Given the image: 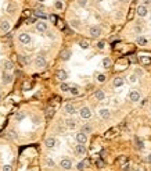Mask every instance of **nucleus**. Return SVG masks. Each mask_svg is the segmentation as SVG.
<instances>
[{
	"instance_id": "nucleus-1",
	"label": "nucleus",
	"mask_w": 151,
	"mask_h": 171,
	"mask_svg": "<svg viewBox=\"0 0 151 171\" xmlns=\"http://www.w3.org/2000/svg\"><path fill=\"white\" fill-rule=\"evenodd\" d=\"M18 40L22 43V45H29L32 39H31V35H29V34H26V32H22V34L18 35Z\"/></svg>"
},
{
	"instance_id": "nucleus-2",
	"label": "nucleus",
	"mask_w": 151,
	"mask_h": 171,
	"mask_svg": "<svg viewBox=\"0 0 151 171\" xmlns=\"http://www.w3.org/2000/svg\"><path fill=\"white\" fill-rule=\"evenodd\" d=\"M101 28L100 26H97V25H94V26H90V29H89V34H90V36L91 38H99L100 35H101Z\"/></svg>"
},
{
	"instance_id": "nucleus-3",
	"label": "nucleus",
	"mask_w": 151,
	"mask_h": 171,
	"mask_svg": "<svg viewBox=\"0 0 151 171\" xmlns=\"http://www.w3.org/2000/svg\"><path fill=\"white\" fill-rule=\"evenodd\" d=\"M79 115H80L83 120H87V118L91 117V110H90L89 107H82V109L79 110Z\"/></svg>"
},
{
	"instance_id": "nucleus-4",
	"label": "nucleus",
	"mask_w": 151,
	"mask_h": 171,
	"mask_svg": "<svg viewBox=\"0 0 151 171\" xmlns=\"http://www.w3.org/2000/svg\"><path fill=\"white\" fill-rule=\"evenodd\" d=\"M136 13H137L139 17H145L147 13H148V8H147V6H144V4H139L137 8H136Z\"/></svg>"
},
{
	"instance_id": "nucleus-5",
	"label": "nucleus",
	"mask_w": 151,
	"mask_h": 171,
	"mask_svg": "<svg viewBox=\"0 0 151 171\" xmlns=\"http://www.w3.org/2000/svg\"><path fill=\"white\" fill-rule=\"evenodd\" d=\"M35 65H36V67H39V68H45L46 65H47L46 58L43 57V56H37V57L35 58Z\"/></svg>"
},
{
	"instance_id": "nucleus-6",
	"label": "nucleus",
	"mask_w": 151,
	"mask_h": 171,
	"mask_svg": "<svg viewBox=\"0 0 151 171\" xmlns=\"http://www.w3.org/2000/svg\"><path fill=\"white\" fill-rule=\"evenodd\" d=\"M36 29L39 32H46L47 31V22L45 20H39L36 21Z\"/></svg>"
},
{
	"instance_id": "nucleus-7",
	"label": "nucleus",
	"mask_w": 151,
	"mask_h": 171,
	"mask_svg": "<svg viewBox=\"0 0 151 171\" xmlns=\"http://www.w3.org/2000/svg\"><path fill=\"white\" fill-rule=\"evenodd\" d=\"M75 138H76V142H78V143H82V145H85V143L87 142V135H86L85 132H82V131L78 132Z\"/></svg>"
},
{
	"instance_id": "nucleus-8",
	"label": "nucleus",
	"mask_w": 151,
	"mask_h": 171,
	"mask_svg": "<svg viewBox=\"0 0 151 171\" xmlns=\"http://www.w3.org/2000/svg\"><path fill=\"white\" fill-rule=\"evenodd\" d=\"M13 75L11 74H8L7 71H4V73L2 74V81H3V84H6V85H8V84H11L13 82Z\"/></svg>"
},
{
	"instance_id": "nucleus-9",
	"label": "nucleus",
	"mask_w": 151,
	"mask_h": 171,
	"mask_svg": "<svg viewBox=\"0 0 151 171\" xmlns=\"http://www.w3.org/2000/svg\"><path fill=\"white\" fill-rule=\"evenodd\" d=\"M60 167L64 170H71L72 168V161L69 159H62L60 161Z\"/></svg>"
},
{
	"instance_id": "nucleus-10",
	"label": "nucleus",
	"mask_w": 151,
	"mask_h": 171,
	"mask_svg": "<svg viewBox=\"0 0 151 171\" xmlns=\"http://www.w3.org/2000/svg\"><path fill=\"white\" fill-rule=\"evenodd\" d=\"M140 97H142V96H140V92H139V91H134V89H133V91L129 92V99H130L132 102H134V103L139 102Z\"/></svg>"
},
{
	"instance_id": "nucleus-11",
	"label": "nucleus",
	"mask_w": 151,
	"mask_h": 171,
	"mask_svg": "<svg viewBox=\"0 0 151 171\" xmlns=\"http://www.w3.org/2000/svg\"><path fill=\"white\" fill-rule=\"evenodd\" d=\"M75 153H76L78 156H85V154H86V147H85V145H82V143H78V145L75 146Z\"/></svg>"
},
{
	"instance_id": "nucleus-12",
	"label": "nucleus",
	"mask_w": 151,
	"mask_h": 171,
	"mask_svg": "<svg viewBox=\"0 0 151 171\" xmlns=\"http://www.w3.org/2000/svg\"><path fill=\"white\" fill-rule=\"evenodd\" d=\"M99 115H100L101 118H104V120L110 118V115H111V111H110V109H107V107H103V109H100V110H99Z\"/></svg>"
},
{
	"instance_id": "nucleus-13",
	"label": "nucleus",
	"mask_w": 151,
	"mask_h": 171,
	"mask_svg": "<svg viewBox=\"0 0 151 171\" xmlns=\"http://www.w3.org/2000/svg\"><path fill=\"white\" fill-rule=\"evenodd\" d=\"M64 111H65L67 114H71V115H74L75 113H76V109H75L74 104L68 103V104H65V106H64Z\"/></svg>"
},
{
	"instance_id": "nucleus-14",
	"label": "nucleus",
	"mask_w": 151,
	"mask_h": 171,
	"mask_svg": "<svg viewBox=\"0 0 151 171\" xmlns=\"http://www.w3.org/2000/svg\"><path fill=\"white\" fill-rule=\"evenodd\" d=\"M56 76H57V79H60L61 82H65L67 78H68V74H67L64 70H58L57 74H56Z\"/></svg>"
},
{
	"instance_id": "nucleus-15",
	"label": "nucleus",
	"mask_w": 151,
	"mask_h": 171,
	"mask_svg": "<svg viewBox=\"0 0 151 171\" xmlns=\"http://www.w3.org/2000/svg\"><path fill=\"white\" fill-rule=\"evenodd\" d=\"M71 56H72V52L69 50V49H65V50L61 52V56L60 57H61L62 61H68V60L71 58Z\"/></svg>"
},
{
	"instance_id": "nucleus-16",
	"label": "nucleus",
	"mask_w": 151,
	"mask_h": 171,
	"mask_svg": "<svg viewBox=\"0 0 151 171\" xmlns=\"http://www.w3.org/2000/svg\"><path fill=\"white\" fill-rule=\"evenodd\" d=\"M10 28H11V24H10V21H2V24H0V31L2 32H8Z\"/></svg>"
},
{
	"instance_id": "nucleus-17",
	"label": "nucleus",
	"mask_w": 151,
	"mask_h": 171,
	"mask_svg": "<svg viewBox=\"0 0 151 171\" xmlns=\"http://www.w3.org/2000/svg\"><path fill=\"white\" fill-rule=\"evenodd\" d=\"M123 84H125V79L121 78V76H116V78H114V81H112V85L115 88H121V86H123Z\"/></svg>"
},
{
	"instance_id": "nucleus-18",
	"label": "nucleus",
	"mask_w": 151,
	"mask_h": 171,
	"mask_svg": "<svg viewBox=\"0 0 151 171\" xmlns=\"http://www.w3.org/2000/svg\"><path fill=\"white\" fill-rule=\"evenodd\" d=\"M33 15H35L36 18H40V20H45V21L48 18V17H47V14H46V13H43L42 10H35V11H33Z\"/></svg>"
},
{
	"instance_id": "nucleus-19",
	"label": "nucleus",
	"mask_w": 151,
	"mask_h": 171,
	"mask_svg": "<svg viewBox=\"0 0 151 171\" xmlns=\"http://www.w3.org/2000/svg\"><path fill=\"white\" fill-rule=\"evenodd\" d=\"M94 99H96V100H100V102L104 100V99H105V93L101 91V89H97L94 92Z\"/></svg>"
},
{
	"instance_id": "nucleus-20",
	"label": "nucleus",
	"mask_w": 151,
	"mask_h": 171,
	"mask_svg": "<svg viewBox=\"0 0 151 171\" xmlns=\"http://www.w3.org/2000/svg\"><path fill=\"white\" fill-rule=\"evenodd\" d=\"M45 145H46V147H48V149H53V147H54L56 146V139H54V138H47V139L45 141Z\"/></svg>"
},
{
	"instance_id": "nucleus-21",
	"label": "nucleus",
	"mask_w": 151,
	"mask_h": 171,
	"mask_svg": "<svg viewBox=\"0 0 151 171\" xmlns=\"http://www.w3.org/2000/svg\"><path fill=\"white\" fill-rule=\"evenodd\" d=\"M65 125H67V128H69V129H75V128H76V121L72 120V118H68V120H65Z\"/></svg>"
},
{
	"instance_id": "nucleus-22",
	"label": "nucleus",
	"mask_w": 151,
	"mask_h": 171,
	"mask_svg": "<svg viewBox=\"0 0 151 171\" xmlns=\"http://www.w3.org/2000/svg\"><path fill=\"white\" fill-rule=\"evenodd\" d=\"M87 165H89V161H87V160H83V161H79V163L76 164V170H78V171H83L86 167H87Z\"/></svg>"
},
{
	"instance_id": "nucleus-23",
	"label": "nucleus",
	"mask_w": 151,
	"mask_h": 171,
	"mask_svg": "<svg viewBox=\"0 0 151 171\" xmlns=\"http://www.w3.org/2000/svg\"><path fill=\"white\" fill-rule=\"evenodd\" d=\"M134 143H136V147L139 149V150H144V143H143V141L140 139V138H134Z\"/></svg>"
},
{
	"instance_id": "nucleus-24",
	"label": "nucleus",
	"mask_w": 151,
	"mask_h": 171,
	"mask_svg": "<svg viewBox=\"0 0 151 171\" xmlns=\"http://www.w3.org/2000/svg\"><path fill=\"white\" fill-rule=\"evenodd\" d=\"M13 70H14V64H13V61H10V60L4 61V71H13Z\"/></svg>"
},
{
	"instance_id": "nucleus-25",
	"label": "nucleus",
	"mask_w": 151,
	"mask_h": 171,
	"mask_svg": "<svg viewBox=\"0 0 151 171\" xmlns=\"http://www.w3.org/2000/svg\"><path fill=\"white\" fill-rule=\"evenodd\" d=\"M15 10H17V4H15V3H10L8 7H7V13L8 14H14Z\"/></svg>"
},
{
	"instance_id": "nucleus-26",
	"label": "nucleus",
	"mask_w": 151,
	"mask_h": 171,
	"mask_svg": "<svg viewBox=\"0 0 151 171\" xmlns=\"http://www.w3.org/2000/svg\"><path fill=\"white\" fill-rule=\"evenodd\" d=\"M18 61L22 64V65H26V64L29 63V58L26 57V56H18Z\"/></svg>"
},
{
	"instance_id": "nucleus-27",
	"label": "nucleus",
	"mask_w": 151,
	"mask_h": 171,
	"mask_svg": "<svg viewBox=\"0 0 151 171\" xmlns=\"http://www.w3.org/2000/svg\"><path fill=\"white\" fill-rule=\"evenodd\" d=\"M137 43H139L140 46H145V45H147V39L143 38V36H139L137 38Z\"/></svg>"
},
{
	"instance_id": "nucleus-28",
	"label": "nucleus",
	"mask_w": 151,
	"mask_h": 171,
	"mask_svg": "<svg viewBox=\"0 0 151 171\" xmlns=\"http://www.w3.org/2000/svg\"><path fill=\"white\" fill-rule=\"evenodd\" d=\"M24 118H25V114L22 111H18L17 114H15V120H17V121H22Z\"/></svg>"
},
{
	"instance_id": "nucleus-29",
	"label": "nucleus",
	"mask_w": 151,
	"mask_h": 171,
	"mask_svg": "<svg viewBox=\"0 0 151 171\" xmlns=\"http://www.w3.org/2000/svg\"><path fill=\"white\" fill-rule=\"evenodd\" d=\"M103 65H104V68H108L110 65H111V60H110L108 57L103 58Z\"/></svg>"
},
{
	"instance_id": "nucleus-30",
	"label": "nucleus",
	"mask_w": 151,
	"mask_h": 171,
	"mask_svg": "<svg viewBox=\"0 0 151 171\" xmlns=\"http://www.w3.org/2000/svg\"><path fill=\"white\" fill-rule=\"evenodd\" d=\"M91 131H93V128H91L90 125H83V128H82V132H85V134H90Z\"/></svg>"
},
{
	"instance_id": "nucleus-31",
	"label": "nucleus",
	"mask_w": 151,
	"mask_h": 171,
	"mask_svg": "<svg viewBox=\"0 0 151 171\" xmlns=\"http://www.w3.org/2000/svg\"><path fill=\"white\" fill-rule=\"evenodd\" d=\"M69 92H71L72 95H75V96L79 95V89H78L76 86H69Z\"/></svg>"
},
{
	"instance_id": "nucleus-32",
	"label": "nucleus",
	"mask_w": 151,
	"mask_h": 171,
	"mask_svg": "<svg viewBox=\"0 0 151 171\" xmlns=\"http://www.w3.org/2000/svg\"><path fill=\"white\" fill-rule=\"evenodd\" d=\"M60 89H61L62 92H68V91H69V85L65 84V82H62V84L60 85Z\"/></svg>"
},
{
	"instance_id": "nucleus-33",
	"label": "nucleus",
	"mask_w": 151,
	"mask_h": 171,
	"mask_svg": "<svg viewBox=\"0 0 151 171\" xmlns=\"http://www.w3.org/2000/svg\"><path fill=\"white\" fill-rule=\"evenodd\" d=\"M54 7H56L57 10H61V8L64 7V4H62V2H61V0H56V3H54Z\"/></svg>"
},
{
	"instance_id": "nucleus-34",
	"label": "nucleus",
	"mask_w": 151,
	"mask_h": 171,
	"mask_svg": "<svg viewBox=\"0 0 151 171\" xmlns=\"http://www.w3.org/2000/svg\"><path fill=\"white\" fill-rule=\"evenodd\" d=\"M129 82H130V84H136V82H137V75L132 74L130 76H129Z\"/></svg>"
},
{
	"instance_id": "nucleus-35",
	"label": "nucleus",
	"mask_w": 151,
	"mask_h": 171,
	"mask_svg": "<svg viewBox=\"0 0 151 171\" xmlns=\"http://www.w3.org/2000/svg\"><path fill=\"white\" fill-rule=\"evenodd\" d=\"M46 165H47V167H54L56 163L53 161V160H51L50 157H47V159H46Z\"/></svg>"
},
{
	"instance_id": "nucleus-36",
	"label": "nucleus",
	"mask_w": 151,
	"mask_h": 171,
	"mask_svg": "<svg viewBox=\"0 0 151 171\" xmlns=\"http://www.w3.org/2000/svg\"><path fill=\"white\" fill-rule=\"evenodd\" d=\"M79 46L82 47V49H87L89 47V42L87 40H80L79 42Z\"/></svg>"
},
{
	"instance_id": "nucleus-37",
	"label": "nucleus",
	"mask_w": 151,
	"mask_h": 171,
	"mask_svg": "<svg viewBox=\"0 0 151 171\" xmlns=\"http://www.w3.org/2000/svg\"><path fill=\"white\" fill-rule=\"evenodd\" d=\"M97 81L99 82H105V75L104 74H97Z\"/></svg>"
},
{
	"instance_id": "nucleus-38",
	"label": "nucleus",
	"mask_w": 151,
	"mask_h": 171,
	"mask_svg": "<svg viewBox=\"0 0 151 171\" xmlns=\"http://www.w3.org/2000/svg\"><path fill=\"white\" fill-rule=\"evenodd\" d=\"M2 171H13V167L10 164H4L2 167Z\"/></svg>"
},
{
	"instance_id": "nucleus-39",
	"label": "nucleus",
	"mask_w": 151,
	"mask_h": 171,
	"mask_svg": "<svg viewBox=\"0 0 151 171\" xmlns=\"http://www.w3.org/2000/svg\"><path fill=\"white\" fill-rule=\"evenodd\" d=\"M104 47H105V42H103V40H101V42H99V43H97V49H100V50H103Z\"/></svg>"
},
{
	"instance_id": "nucleus-40",
	"label": "nucleus",
	"mask_w": 151,
	"mask_h": 171,
	"mask_svg": "<svg viewBox=\"0 0 151 171\" xmlns=\"http://www.w3.org/2000/svg\"><path fill=\"white\" fill-rule=\"evenodd\" d=\"M71 26H74V28H79V21L72 20V21H71Z\"/></svg>"
},
{
	"instance_id": "nucleus-41",
	"label": "nucleus",
	"mask_w": 151,
	"mask_h": 171,
	"mask_svg": "<svg viewBox=\"0 0 151 171\" xmlns=\"http://www.w3.org/2000/svg\"><path fill=\"white\" fill-rule=\"evenodd\" d=\"M78 4L80 7H85L86 4H87V0H78Z\"/></svg>"
},
{
	"instance_id": "nucleus-42",
	"label": "nucleus",
	"mask_w": 151,
	"mask_h": 171,
	"mask_svg": "<svg viewBox=\"0 0 151 171\" xmlns=\"http://www.w3.org/2000/svg\"><path fill=\"white\" fill-rule=\"evenodd\" d=\"M53 113H54V110H53V109H50V110H47V118H51V115H53Z\"/></svg>"
},
{
	"instance_id": "nucleus-43",
	"label": "nucleus",
	"mask_w": 151,
	"mask_h": 171,
	"mask_svg": "<svg viewBox=\"0 0 151 171\" xmlns=\"http://www.w3.org/2000/svg\"><path fill=\"white\" fill-rule=\"evenodd\" d=\"M140 60H142L143 63H145V64H147V63H150V61H151V60H150L148 57H142V58H140Z\"/></svg>"
},
{
	"instance_id": "nucleus-44",
	"label": "nucleus",
	"mask_w": 151,
	"mask_h": 171,
	"mask_svg": "<svg viewBox=\"0 0 151 171\" xmlns=\"http://www.w3.org/2000/svg\"><path fill=\"white\" fill-rule=\"evenodd\" d=\"M144 6H148V4H151V0H143Z\"/></svg>"
},
{
	"instance_id": "nucleus-45",
	"label": "nucleus",
	"mask_w": 151,
	"mask_h": 171,
	"mask_svg": "<svg viewBox=\"0 0 151 171\" xmlns=\"http://www.w3.org/2000/svg\"><path fill=\"white\" fill-rule=\"evenodd\" d=\"M134 31H136V32H139V34H140V32H142V28H140V26H136V28H134Z\"/></svg>"
},
{
	"instance_id": "nucleus-46",
	"label": "nucleus",
	"mask_w": 151,
	"mask_h": 171,
	"mask_svg": "<svg viewBox=\"0 0 151 171\" xmlns=\"http://www.w3.org/2000/svg\"><path fill=\"white\" fill-rule=\"evenodd\" d=\"M33 123H35V124H39V120H37V117H33Z\"/></svg>"
},
{
	"instance_id": "nucleus-47",
	"label": "nucleus",
	"mask_w": 151,
	"mask_h": 171,
	"mask_svg": "<svg viewBox=\"0 0 151 171\" xmlns=\"http://www.w3.org/2000/svg\"><path fill=\"white\" fill-rule=\"evenodd\" d=\"M147 160H148V161H150V163H151V153H150V154H148V157H147Z\"/></svg>"
},
{
	"instance_id": "nucleus-48",
	"label": "nucleus",
	"mask_w": 151,
	"mask_h": 171,
	"mask_svg": "<svg viewBox=\"0 0 151 171\" xmlns=\"http://www.w3.org/2000/svg\"><path fill=\"white\" fill-rule=\"evenodd\" d=\"M96 2H99V3H100V2H103V0H96Z\"/></svg>"
},
{
	"instance_id": "nucleus-49",
	"label": "nucleus",
	"mask_w": 151,
	"mask_h": 171,
	"mask_svg": "<svg viewBox=\"0 0 151 171\" xmlns=\"http://www.w3.org/2000/svg\"><path fill=\"white\" fill-rule=\"evenodd\" d=\"M0 100H2V95H0Z\"/></svg>"
},
{
	"instance_id": "nucleus-50",
	"label": "nucleus",
	"mask_w": 151,
	"mask_h": 171,
	"mask_svg": "<svg viewBox=\"0 0 151 171\" xmlns=\"http://www.w3.org/2000/svg\"><path fill=\"white\" fill-rule=\"evenodd\" d=\"M39 2H43V0H39Z\"/></svg>"
}]
</instances>
